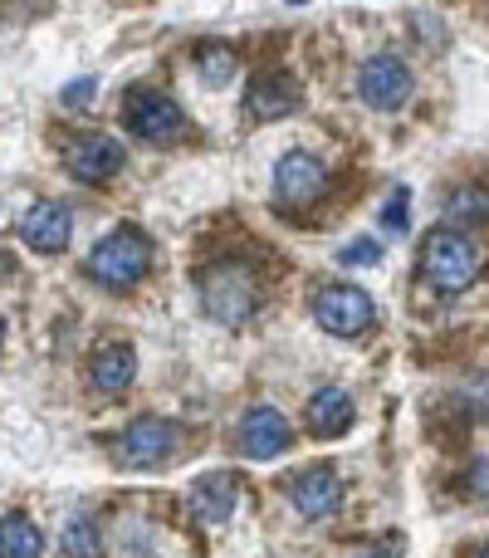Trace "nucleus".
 <instances>
[{
	"label": "nucleus",
	"mask_w": 489,
	"mask_h": 558,
	"mask_svg": "<svg viewBox=\"0 0 489 558\" xmlns=\"http://www.w3.org/2000/svg\"><path fill=\"white\" fill-rule=\"evenodd\" d=\"M480 275V251L470 245V235H461L455 226H436L421 235V279L436 284L441 294H461Z\"/></svg>",
	"instance_id": "1"
},
{
	"label": "nucleus",
	"mask_w": 489,
	"mask_h": 558,
	"mask_svg": "<svg viewBox=\"0 0 489 558\" xmlns=\"http://www.w3.org/2000/svg\"><path fill=\"white\" fill-rule=\"evenodd\" d=\"M147 265H152V245H147V235L133 231V226L108 231L103 241L94 245V255H88V275H94L98 284H108V289L137 284V279L147 275Z\"/></svg>",
	"instance_id": "2"
},
{
	"label": "nucleus",
	"mask_w": 489,
	"mask_h": 558,
	"mask_svg": "<svg viewBox=\"0 0 489 558\" xmlns=\"http://www.w3.org/2000/svg\"><path fill=\"white\" fill-rule=\"evenodd\" d=\"M176 446H182V432H176L167 416H137V422H127L123 432H118L113 456H118V465L152 471V465H162Z\"/></svg>",
	"instance_id": "3"
},
{
	"label": "nucleus",
	"mask_w": 489,
	"mask_h": 558,
	"mask_svg": "<svg viewBox=\"0 0 489 558\" xmlns=\"http://www.w3.org/2000/svg\"><path fill=\"white\" fill-rule=\"evenodd\" d=\"M372 314H377L372 299H367L357 284H323L314 294V318L338 338L367 333V328H372Z\"/></svg>",
	"instance_id": "4"
},
{
	"label": "nucleus",
	"mask_w": 489,
	"mask_h": 558,
	"mask_svg": "<svg viewBox=\"0 0 489 558\" xmlns=\"http://www.w3.org/2000/svg\"><path fill=\"white\" fill-rule=\"evenodd\" d=\"M259 294H255V275L245 270V265H216L211 275H206V308H211L221 324H245L249 314H255Z\"/></svg>",
	"instance_id": "5"
},
{
	"label": "nucleus",
	"mask_w": 489,
	"mask_h": 558,
	"mask_svg": "<svg viewBox=\"0 0 489 558\" xmlns=\"http://www.w3.org/2000/svg\"><path fill=\"white\" fill-rule=\"evenodd\" d=\"M123 118H127V133H137L143 143H172V137L186 128L182 108H176L167 94H157V88H137V94L127 98Z\"/></svg>",
	"instance_id": "6"
},
{
	"label": "nucleus",
	"mask_w": 489,
	"mask_h": 558,
	"mask_svg": "<svg viewBox=\"0 0 489 558\" xmlns=\"http://www.w3.org/2000/svg\"><path fill=\"white\" fill-rule=\"evenodd\" d=\"M357 94H363L367 108H402L406 94H412V69L396 54H372L357 74Z\"/></svg>",
	"instance_id": "7"
},
{
	"label": "nucleus",
	"mask_w": 489,
	"mask_h": 558,
	"mask_svg": "<svg viewBox=\"0 0 489 558\" xmlns=\"http://www.w3.org/2000/svg\"><path fill=\"white\" fill-rule=\"evenodd\" d=\"M274 192L284 206H314L328 192V172L314 153H289L274 167Z\"/></svg>",
	"instance_id": "8"
},
{
	"label": "nucleus",
	"mask_w": 489,
	"mask_h": 558,
	"mask_svg": "<svg viewBox=\"0 0 489 558\" xmlns=\"http://www.w3.org/2000/svg\"><path fill=\"white\" fill-rule=\"evenodd\" d=\"M64 162H69V172H74L78 182H103V177L123 172L127 153H123V143L108 137V133H78L74 143H69Z\"/></svg>",
	"instance_id": "9"
},
{
	"label": "nucleus",
	"mask_w": 489,
	"mask_h": 558,
	"mask_svg": "<svg viewBox=\"0 0 489 558\" xmlns=\"http://www.w3.org/2000/svg\"><path fill=\"white\" fill-rule=\"evenodd\" d=\"M235 446H241L249 461H269V456H279L289 446V422L274 407H255V412H245L241 426H235Z\"/></svg>",
	"instance_id": "10"
},
{
	"label": "nucleus",
	"mask_w": 489,
	"mask_h": 558,
	"mask_svg": "<svg viewBox=\"0 0 489 558\" xmlns=\"http://www.w3.org/2000/svg\"><path fill=\"white\" fill-rule=\"evenodd\" d=\"M69 231H74V221H69V206H59V202H35L25 211V221H20V241L39 255L64 251Z\"/></svg>",
	"instance_id": "11"
},
{
	"label": "nucleus",
	"mask_w": 489,
	"mask_h": 558,
	"mask_svg": "<svg viewBox=\"0 0 489 558\" xmlns=\"http://www.w3.org/2000/svg\"><path fill=\"white\" fill-rule=\"evenodd\" d=\"M298 84L294 74H259L255 84H249V98H245V113L259 118V123H274V118L294 113L298 108Z\"/></svg>",
	"instance_id": "12"
},
{
	"label": "nucleus",
	"mask_w": 489,
	"mask_h": 558,
	"mask_svg": "<svg viewBox=\"0 0 489 558\" xmlns=\"http://www.w3.org/2000/svg\"><path fill=\"white\" fill-rule=\"evenodd\" d=\"M353 416H357V407L343 387H318L304 407V422L314 436H343L347 426H353Z\"/></svg>",
	"instance_id": "13"
},
{
	"label": "nucleus",
	"mask_w": 489,
	"mask_h": 558,
	"mask_svg": "<svg viewBox=\"0 0 489 558\" xmlns=\"http://www.w3.org/2000/svg\"><path fill=\"white\" fill-rule=\"evenodd\" d=\"M338 475L328 471V465H314V471H304L298 481H289V500H294L298 514H308V520H323V514H333L338 505Z\"/></svg>",
	"instance_id": "14"
},
{
	"label": "nucleus",
	"mask_w": 489,
	"mask_h": 558,
	"mask_svg": "<svg viewBox=\"0 0 489 558\" xmlns=\"http://www.w3.org/2000/svg\"><path fill=\"white\" fill-rule=\"evenodd\" d=\"M235 510V475L221 471V475H201L192 490V514L201 524H225Z\"/></svg>",
	"instance_id": "15"
},
{
	"label": "nucleus",
	"mask_w": 489,
	"mask_h": 558,
	"mask_svg": "<svg viewBox=\"0 0 489 558\" xmlns=\"http://www.w3.org/2000/svg\"><path fill=\"white\" fill-rule=\"evenodd\" d=\"M133 373H137V357L127 343H103L88 357V377H94L98 392H123V387L133 383Z\"/></svg>",
	"instance_id": "16"
},
{
	"label": "nucleus",
	"mask_w": 489,
	"mask_h": 558,
	"mask_svg": "<svg viewBox=\"0 0 489 558\" xmlns=\"http://www.w3.org/2000/svg\"><path fill=\"white\" fill-rule=\"evenodd\" d=\"M45 554V539L39 530L25 520V514H5L0 524V558H39Z\"/></svg>",
	"instance_id": "17"
},
{
	"label": "nucleus",
	"mask_w": 489,
	"mask_h": 558,
	"mask_svg": "<svg viewBox=\"0 0 489 558\" xmlns=\"http://www.w3.org/2000/svg\"><path fill=\"white\" fill-rule=\"evenodd\" d=\"M59 549H64L69 558H98V549H103V539H98V524L94 520H69V530L59 534Z\"/></svg>",
	"instance_id": "18"
},
{
	"label": "nucleus",
	"mask_w": 489,
	"mask_h": 558,
	"mask_svg": "<svg viewBox=\"0 0 489 558\" xmlns=\"http://www.w3.org/2000/svg\"><path fill=\"white\" fill-rule=\"evenodd\" d=\"M231 69H235L231 49H201V74L206 78H231Z\"/></svg>",
	"instance_id": "19"
},
{
	"label": "nucleus",
	"mask_w": 489,
	"mask_h": 558,
	"mask_svg": "<svg viewBox=\"0 0 489 558\" xmlns=\"http://www.w3.org/2000/svg\"><path fill=\"white\" fill-rule=\"evenodd\" d=\"M382 226L387 231H406V186H396L382 206Z\"/></svg>",
	"instance_id": "20"
},
{
	"label": "nucleus",
	"mask_w": 489,
	"mask_h": 558,
	"mask_svg": "<svg viewBox=\"0 0 489 558\" xmlns=\"http://www.w3.org/2000/svg\"><path fill=\"white\" fill-rule=\"evenodd\" d=\"M455 216H489V196L475 192V186H465V192H455Z\"/></svg>",
	"instance_id": "21"
},
{
	"label": "nucleus",
	"mask_w": 489,
	"mask_h": 558,
	"mask_svg": "<svg viewBox=\"0 0 489 558\" xmlns=\"http://www.w3.org/2000/svg\"><path fill=\"white\" fill-rule=\"evenodd\" d=\"M377 260H382V245L367 241V235H363V241H353V245L343 251V265H377Z\"/></svg>",
	"instance_id": "22"
},
{
	"label": "nucleus",
	"mask_w": 489,
	"mask_h": 558,
	"mask_svg": "<svg viewBox=\"0 0 489 558\" xmlns=\"http://www.w3.org/2000/svg\"><path fill=\"white\" fill-rule=\"evenodd\" d=\"M470 407L480 416H489V377H475V383H470Z\"/></svg>",
	"instance_id": "23"
},
{
	"label": "nucleus",
	"mask_w": 489,
	"mask_h": 558,
	"mask_svg": "<svg viewBox=\"0 0 489 558\" xmlns=\"http://www.w3.org/2000/svg\"><path fill=\"white\" fill-rule=\"evenodd\" d=\"M88 88H94V84H88V78H78V84H69V94H64V98L78 108V104H88Z\"/></svg>",
	"instance_id": "24"
},
{
	"label": "nucleus",
	"mask_w": 489,
	"mask_h": 558,
	"mask_svg": "<svg viewBox=\"0 0 489 558\" xmlns=\"http://www.w3.org/2000/svg\"><path fill=\"white\" fill-rule=\"evenodd\" d=\"M363 558H402V544L392 539V544H382V549H367Z\"/></svg>",
	"instance_id": "25"
},
{
	"label": "nucleus",
	"mask_w": 489,
	"mask_h": 558,
	"mask_svg": "<svg viewBox=\"0 0 489 558\" xmlns=\"http://www.w3.org/2000/svg\"><path fill=\"white\" fill-rule=\"evenodd\" d=\"M470 558H489V544H480V549H475Z\"/></svg>",
	"instance_id": "26"
}]
</instances>
